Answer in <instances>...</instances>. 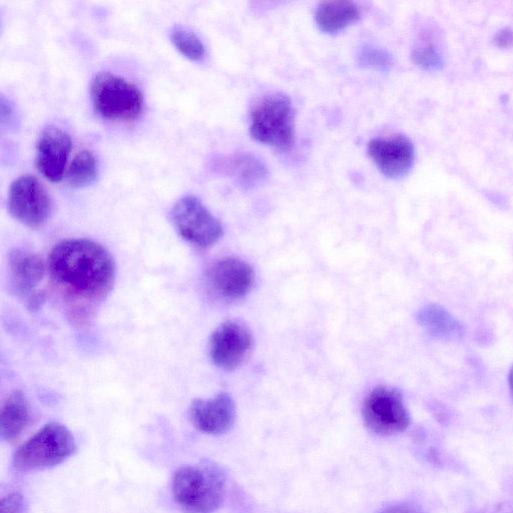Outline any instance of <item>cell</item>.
Instances as JSON below:
<instances>
[{
	"label": "cell",
	"mask_w": 513,
	"mask_h": 513,
	"mask_svg": "<svg viewBox=\"0 0 513 513\" xmlns=\"http://www.w3.org/2000/svg\"><path fill=\"white\" fill-rule=\"evenodd\" d=\"M171 42L174 47L187 59L200 62L205 58L206 48L197 35L182 27L172 30Z\"/></svg>",
	"instance_id": "20"
},
{
	"label": "cell",
	"mask_w": 513,
	"mask_h": 513,
	"mask_svg": "<svg viewBox=\"0 0 513 513\" xmlns=\"http://www.w3.org/2000/svg\"><path fill=\"white\" fill-rule=\"evenodd\" d=\"M91 99L96 113L111 122H133L144 109L141 90L115 74H98L91 85Z\"/></svg>",
	"instance_id": "4"
},
{
	"label": "cell",
	"mask_w": 513,
	"mask_h": 513,
	"mask_svg": "<svg viewBox=\"0 0 513 513\" xmlns=\"http://www.w3.org/2000/svg\"><path fill=\"white\" fill-rule=\"evenodd\" d=\"M362 415L366 426L379 435L402 432L410 423L401 392L386 386L376 387L368 394Z\"/></svg>",
	"instance_id": "7"
},
{
	"label": "cell",
	"mask_w": 513,
	"mask_h": 513,
	"mask_svg": "<svg viewBox=\"0 0 513 513\" xmlns=\"http://www.w3.org/2000/svg\"><path fill=\"white\" fill-rule=\"evenodd\" d=\"M508 383H509V388H510L511 394L513 396V366L511 367L509 374H508Z\"/></svg>",
	"instance_id": "27"
},
{
	"label": "cell",
	"mask_w": 513,
	"mask_h": 513,
	"mask_svg": "<svg viewBox=\"0 0 513 513\" xmlns=\"http://www.w3.org/2000/svg\"><path fill=\"white\" fill-rule=\"evenodd\" d=\"M493 43L499 49L513 48V30L504 28L498 31L494 36Z\"/></svg>",
	"instance_id": "25"
},
{
	"label": "cell",
	"mask_w": 513,
	"mask_h": 513,
	"mask_svg": "<svg viewBox=\"0 0 513 513\" xmlns=\"http://www.w3.org/2000/svg\"><path fill=\"white\" fill-rule=\"evenodd\" d=\"M2 513H25V500L18 492L9 493L2 498Z\"/></svg>",
	"instance_id": "24"
},
{
	"label": "cell",
	"mask_w": 513,
	"mask_h": 513,
	"mask_svg": "<svg viewBox=\"0 0 513 513\" xmlns=\"http://www.w3.org/2000/svg\"><path fill=\"white\" fill-rule=\"evenodd\" d=\"M226 476L212 463L180 468L174 477L175 501L186 513H213L223 503Z\"/></svg>",
	"instance_id": "2"
},
{
	"label": "cell",
	"mask_w": 513,
	"mask_h": 513,
	"mask_svg": "<svg viewBox=\"0 0 513 513\" xmlns=\"http://www.w3.org/2000/svg\"><path fill=\"white\" fill-rule=\"evenodd\" d=\"M70 135L58 127L45 129L37 143L36 165L39 172L52 183L61 182L66 176L72 152Z\"/></svg>",
	"instance_id": "12"
},
{
	"label": "cell",
	"mask_w": 513,
	"mask_h": 513,
	"mask_svg": "<svg viewBox=\"0 0 513 513\" xmlns=\"http://www.w3.org/2000/svg\"><path fill=\"white\" fill-rule=\"evenodd\" d=\"M250 134L266 146L289 151L295 144V113L291 100L273 94L261 100L251 114Z\"/></svg>",
	"instance_id": "5"
},
{
	"label": "cell",
	"mask_w": 513,
	"mask_h": 513,
	"mask_svg": "<svg viewBox=\"0 0 513 513\" xmlns=\"http://www.w3.org/2000/svg\"><path fill=\"white\" fill-rule=\"evenodd\" d=\"M77 443L63 424L49 423L15 453L14 466L22 472L55 467L74 455Z\"/></svg>",
	"instance_id": "3"
},
{
	"label": "cell",
	"mask_w": 513,
	"mask_h": 513,
	"mask_svg": "<svg viewBox=\"0 0 513 513\" xmlns=\"http://www.w3.org/2000/svg\"><path fill=\"white\" fill-rule=\"evenodd\" d=\"M8 205L11 215L30 228L44 226L52 214V201L47 189L32 175L14 181L9 191Z\"/></svg>",
	"instance_id": "8"
},
{
	"label": "cell",
	"mask_w": 513,
	"mask_h": 513,
	"mask_svg": "<svg viewBox=\"0 0 513 513\" xmlns=\"http://www.w3.org/2000/svg\"><path fill=\"white\" fill-rule=\"evenodd\" d=\"M222 163V170L245 190L259 187L268 178V170L264 163L250 154L237 155Z\"/></svg>",
	"instance_id": "18"
},
{
	"label": "cell",
	"mask_w": 513,
	"mask_h": 513,
	"mask_svg": "<svg viewBox=\"0 0 513 513\" xmlns=\"http://www.w3.org/2000/svg\"><path fill=\"white\" fill-rule=\"evenodd\" d=\"M357 63L363 69L387 73L391 71L394 60L386 50L372 45H364L357 51Z\"/></svg>",
	"instance_id": "21"
},
{
	"label": "cell",
	"mask_w": 513,
	"mask_h": 513,
	"mask_svg": "<svg viewBox=\"0 0 513 513\" xmlns=\"http://www.w3.org/2000/svg\"><path fill=\"white\" fill-rule=\"evenodd\" d=\"M254 338L250 329L238 321L221 324L210 339V356L216 366L233 371L251 355Z\"/></svg>",
	"instance_id": "9"
},
{
	"label": "cell",
	"mask_w": 513,
	"mask_h": 513,
	"mask_svg": "<svg viewBox=\"0 0 513 513\" xmlns=\"http://www.w3.org/2000/svg\"><path fill=\"white\" fill-rule=\"evenodd\" d=\"M411 58L419 69L430 73L441 71L445 64L440 49L431 43L421 44L414 48Z\"/></svg>",
	"instance_id": "22"
},
{
	"label": "cell",
	"mask_w": 513,
	"mask_h": 513,
	"mask_svg": "<svg viewBox=\"0 0 513 513\" xmlns=\"http://www.w3.org/2000/svg\"><path fill=\"white\" fill-rule=\"evenodd\" d=\"M171 218L180 236L196 247L208 249L223 237L222 223L195 196L180 199Z\"/></svg>",
	"instance_id": "6"
},
{
	"label": "cell",
	"mask_w": 513,
	"mask_h": 513,
	"mask_svg": "<svg viewBox=\"0 0 513 513\" xmlns=\"http://www.w3.org/2000/svg\"><path fill=\"white\" fill-rule=\"evenodd\" d=\"M417 322L438 339L458 340L464 335L462 324L438 304H429L421 308L417 313Z\"/></svg>",
	"instance_id": "17"
},
{
	"label": "cell",
	"mask_w": 513,
	"mask_h": 513,
	"mask_svg": "<svg viewBox=\"0 0 513 513\" xmlns=\"http://www.w3.org/2000/svg\"><path fill=\"white\" fill-rule=\"evenodd\" d=\"M367 151L378 170L388 179H402L414 166L415 148L404 136L373 139Z\"/></svg>",
	"instance_id": "11"
},
{
	"label": "cell",
	"mask_w": 513,
	"mask_h": 513,
	"mask_svg": "<svg viewBox=\"0 0 513 513\" xmlns=\"http://www.w3.org/2000/svg\"><path fill=\"white\" fill-rule=\"evenodd\" d=\"M193 425L201 432L220 435L228 432L236 420V405L228 393L210 399H196L190 408Z\"/></svg>",
	"instance_id": "13"
},
{
	"label": "cell",
	"mask_w": 513,
	"mask_h": 513,
	"mask_svg": "<svg viewBox=\"0 0 513 513\" xmlns=\"http://www.w3.org/2000/svg\"><path fill=\"white\" fill-rule=\"evenodd\" d=\"M212 289L221 298L237 301L246 297L255 285V272L246 261L225 257L212 264L208 271Z\"/></svg>",
	"instance_id": "10"
},
{
	"label": "cell",
	"mask_w": 513,
	"mask_h": 513,
	"mask_svg": "<svg viewBox=\"0 0 513 513\" xmlns=\"http://www.w3.org/2000/svg\"><path fill=\"white\" fill-rule=\"evenodd\" d=\"M99 177V163L93 152L85 150L78 153L67 169L66 180L75 189L93 185Z\"/></svg>",
	"instance_id": "19"
},
{
	"label": "cell",
	"mask_w": 513,
	"mask_h": 513,
	"mask_svg": "<svg viewBox=\"0 0 513 513\" xmlns=\"http://www.w3.org/2000/svg\"><path fill=\"white\" fill-rule=\"evenodd\" d=\"M49 271L65 298L83 306L104 301L117 274L111 253L89 239H69L56 245L50 255Z\"/></svg>",
	"instance_id": "1"
},
{
	"label": "cell",
	"mask_w": 513,
	"mask_h": 513,
	"mask_svg": "<svg viewBox=\"0 0 513 513\" xmlns=\"http://www.w3.org/2000/svg\"><path fill=\"white\" fill-rule=\"evenodd\" d=\"M0 121H2L3 130L8 132L15 131L19 128L20 118L15 105L5 96L0 101Z\"/></svg>",
	"instance_id": "23"
},
{
	"label": "cell",
	"mask_w": 513,
	"mask_h": 513,
	"mask_svg": "<svg viewBox=\"0 0 513 513\" xmlns=\"http://www.w3.org/2000/svg\"><path fill=\"white\" fill-rule=\"evenodd\" d=\"M361 12L351 2H324L315 12V22L325 34H338L359 21Z\"/></svg>",
	"instance_id": "16"
},
{
	"label": "cell",
	"mask_w": 513,
	"mask_h": 513,
	"mask_svg": "<svg viewBox=\"0 0 513 513\" xmlns=\"http://www.w3.org/2000/svg\"><path fill=\"white\" fill-rule=\"evenodd\" d=\"M32 411L28 398L15 391L5 401L0 413V435L5 441L18 438L30 425Z\"/></svg>",
	"instance_id": "15"
},
{
	"label": "cell",
	"mask_w": 513,
	"mask_h": 513,
	"mask_svg": "<svg viewBox=\"0 0 513 513\" xmlns=\"http://www.w3.org/2000/svg\"><path fill=\"white\" fill-rule=\"evenodd\" d=\"M378 513H422L414 508L398 505V506H391L388 507Z\"/></svg>",
	"instance_id": "26"
},
{
	"label": "cell",
	"mask_w": 513,
	"mask_h": 513,
	"mask_svg": "<svg viewBox=\"0 0 513 513\" xmlns=\"http://www.w3.org/2000/svg\"><path fill=\"white\" fill-rule=\"evenodd\" d=\"M10 273L15 292L32 297L45 277L46 266L39 255L17 249L10 255Z\"/></svg>",
	"instance_id": "14"
}]
</instances>
